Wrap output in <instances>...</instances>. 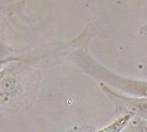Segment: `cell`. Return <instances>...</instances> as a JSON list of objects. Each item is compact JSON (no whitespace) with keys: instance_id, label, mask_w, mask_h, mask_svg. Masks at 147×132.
Here are the masks:
<instances>
[{"instance_id":"1","label":"cell","mask_w":147,"mask_h":132,"mask_svg":"<svg viewBox=\"0 0 147 132\" xmlns=\"http://www.w3.org/2000/svg\"><path fill=\"white\" fill-rule=\"evenodd\" d=\"M119 97L121 99V101L127 103V107L147 114V99H127L122 96Z\"/></svg>"},{"instance_id":"2","label":"cell","mask_w":147,"mask_h":132,"mask_svg":"<svg viewBox=\"0 0 147 132\" xmlns=\"http://www.w3.org/2000/svg\"><path fill=\"white\" fill-rule=\"evenodd\" d=\"M130 119H131L130 115H125V116L121 117V119H117L115 123L111 124L110 125L102 129L99 132H121L127 125V124L128 123Z\"/></svg>"}]
</instances>
